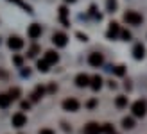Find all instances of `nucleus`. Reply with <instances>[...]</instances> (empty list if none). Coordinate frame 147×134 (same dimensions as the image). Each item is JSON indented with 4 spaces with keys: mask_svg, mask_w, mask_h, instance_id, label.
<instances>
[{
    "mask_svg": "<svg viewBox=\"0 0 147 134\" xmlns=\"http://www.w3.org/2000/svg\"><path fill=\"white\" fill-rule=\"evenodd\" d=\"M124 21H126L127 25H140L142 21H144V16L140 13H136V11H127V13H124Z\"/></svg>",
    "mask_w": 147,
    "mask_h": 134,
    "instance_id": "1",
    "label": "nucleus"
},
{
    "mask_svg": "<svg viewBox=\"0 0 147 134\" xmlns=\"http://www.w3.org/2000/svg\"><path fill=\"white\" fill-rule=\"evenodd\" d=\"M131 111H133L135 116L144 118V116L147 115V102H145V100H136L133 106H131Z\"/></svg>",
    "mask_w": 147,
    "mask_h": 134,
    "instance_id": "2",
    "label": "nucleus"
},
{
    "mask_svg": "<svg viewBox=\"0 0 147 134\" xmlns=\"http://www.w3.org/2000/svg\"><path fill=\"white\" fill-rule=\"evenodd\" d=\"M52 43L56 45V47H59V48L67 47V43H68L67 34H63V32H54V36H52Z\"/></svg>",
    "mask_w": 147,
    "mask_h": 134,
    "instance_id": "3",
    "label": "nucleus"
},
{
    "mask_svg": "<svg viewBox=\"0 0 147 134\" xmlns=\"http://www.w3.org/2000/svg\"><path fill=\"white\" fill-rule=\"evenodd\" d=\"M79 100L76 98H67V100H63V109L65 111H70V113H76V111H79Z\"/></svg>",
    "mask_w": 147,
    "mask_h": 134,
    "instance_id": "4",
    "label": "nucleus"
},
{
    "mask_svg": "<svg viewBox=\"0 0 147 134\" xmlns=\"http://www.w3.org/2000/svg\"><path fill=\"white\" fill-rule=\"evenodd\" d=\"M24 40L20 38V36H11L9 41H7V47H9L11 50H20V48H24Z\"/></svg>",
    "mask_w": 147,
    "mask_h": 134,
    "instance_id": "5",
    "label": "nucleus"
},
{
    "mask_svg": "<svg viewBox=\"0 0 147 134\" xmlns=\"http://www.w3.org/2000/svg\"><path fill=\"white\" fill-rule=\"evenodd\" d=\"M11 123H13V127H24V125H27V116L24 113H16V115H13L11 118Z\"/></svg>",
    "mask_w": 147,
    "mask_h": 134,
    "instance_id": "6",
    "label": "nucleus"
},
{
    "mask_svg": "<svg viewBox=\"0 0 147 134\" xmlns=\"http://www.w3.org/2000/svg\"><path fill=\"white\" fill-rule=\"evenodd\" d=\"M88 63L92 66H95V68H99V66L104 63V57H102V54H99V52H92L90 57H88Z\"/></svg>",
    "mask_w": 147,
    "mask_h": 134,
    "instance_id": "7",
    "label": "nucleus"
},
{
    "mask_svg": "<svg viewBox=\"0 0 147 134\" xmlns=\"http://www.w3.org/2000/svg\"><path fill=\"white\" fill-rule=\"evenodd\" d=\"M27 36L31 40H38L40 36H41V25H38V23H32L31 27L27 29Z\"/></svg>",
    "mask_w": 147,
    "mask_h": 134,
    "instance_id": "8",
    "label": "nucleus"
},
{
    "mask_svg": "<svg viewBox=\"0 0 147 134\" xmlns=\"http://www.w3.org/2000/svg\"><path fill=\"white\" fill-rule=\"evenodd\" d=\"M120 34V25L117 23V21H111V23H109V29H108V32H106V36L109 40H115L117 36Z\"/></svg>",
    "mask_w": 147,
    "mask_h": 134,
    "instance_id": "9",
    "label": "nucleus"
},
{
    "mask_svg": "<svg viewBox=\"0 0 147 134\" xmlns=\"http://www.w3.org/2000/svg\"><path fill=\"white\" fill-rule=\"evenodd\" d=\"M76 86H77V88H86V86H90V77H88L86 73H79V75L76 77Z\"/></svg>",
    "mask_w": 147,
    "mask_h": 134,
    "instance_id": "10",
    "label": "nucleus"
},
{
    "mask_svg": "<svg viewBox=\"0 0 147 134\" xmlns=\"http://www.w3.org/2000/svg\"><path fill=\"white\" fill-rule=\"evenodd\" d=\"M100 132H102V127H99V123L95 122L84 125V134H100Z\"/></svg>",
    "mask_w": 147,
    "mask_h": 134,
    "instance_id": "11",
    "label": "nucleus"
},
{
    "mask_svg": "<svg viewBox=\"0 0 147 134\" xmlns=\"http://www.w3.org/2000/svg\"><path fill=\"white\" fill-rule=\"evenodd\" d=\"M144 56H145V47H144L142 43H136L135 48H133V57L140 61V59H144Z\"/></svg>",
    "mask_w": 147,
    "mask_h": 134,
    "instance_id": "12",
    "label": "nucleus"
},
{
    "mask_svg": "<svg viewBox=\"0 0 147 134\" xmlns=\"http://www.w3.org/2000/svg\"><path fill=\"white\" fill-rule=\"evenodd\" d=\"M43 59H45L49 64H56L57 61H59V56H57L54 50H49V52H45V57Z\"/></svg>",
    "mask_w": 147,
    "mask_h": 134,
    "instance_id": "13",
    "label": "nucleus"
},
{
    "mask_svg": "<svg viewBox=\"0 0 147 134\" xmlns=\"http://www.w3.org/2000/svg\"><path fill=\"white\" fill-rule=\"evenodd\" d=\"M90 86H92V89H93V91H99V89H100V86H102V77H100V75H95V77H92V79H90Z\"/></svg>",
    "mask_w": 147,
    "mask_h": 134,
    "instance_id": "14",
    "label": "nucleus"
},
{
    "mask_svg": "<svg viewBox=\"0 0 147 134\" xmlns=\"http://www.w3.org/2000/svg\"><path fill=\"white\" fill-rule=\"evenodd\" d=\"M43 93H45V88H43V86H38V88L34 89V93L31 95V96H32V102H38L41 96H43Z\"/></svg>",
    "mask_w": 147,
    "mask_h": 134,
    "instance_id": "15",
    "label": "nucleus"
},
{
    "mask_svg": "<svg viewBox=\"0 0 147 134\" xmlns=\"http://www.w3.org/2000/svg\"><path fill=\"white\" fill-rule=\"evenodd\" d=\"M11 102H13V100H11L9 95H0V107H2V109H7Z\"/></svg>",
    "mask_w": 147,
    "mask_h": 134,
    "instance_id": "16",
    "label": "nucleus"
},
{
    "mask_svg": "<svg viewBox=\"0 0 147 134\" xmlns=\"http://www.w3.org/2000/svg\"><path fill=\"white\" fill-rule=\"evenodd\" d=\"M67 14H68V11H67V7H59V16H61V21H63V25L65 27H70V23H68V20H67Z\"/></svg>",
    "mask_w": 147,
    "mask_h": 134,
    "instance_id": "17",
    "label": "nucleus"
},
{
    "mask_svg": "<svg viewBox=\"0 0 147 134\" xmlns=\"http://www.w3.org/2000/svg\"><path fill=\"white\" fill-rule=\"evenodd\" d=\"M115 106L119 107V109H122V107H126V106H127V96H124V95H120V96H117V100H115Z\"/></svg>",
    "mask_w": 147,
    "mask_h": 134,
    "instance_id": "18",
    "label": "nucleus"
},
{
    "mask_svg": "<svg viewBox=\"0 0 147 134\" xmlns=\"http://www.w3.org/2000/svg\"><path fill=\"white\" fill-rule=\"evenodd\" d=\"M122 127H124V129H133V127H135V120H133L131 116H126V118L122 120Z\"/></svg>",
    "mask_w": 147,
    "mask_h": 134,
    "instance_id": "19",
    "label": "nucleus"
},
{
    "mask_svg": "<svg viewBox=\"0 0 147 134\" xmlns=\"http://www.w3.org/2000/svg\"><path fill=\"white\" fill-rule=\"evenodd\" d=\"M20 93H22V91H20V88H11L7 95L11 96V100H16V98H20Z\"/></svg>",
    "mask_w": 147,
    "mask_h": 134,
    "instance_id": "20",
    "label": "nucleus"
},
{
    "mask_svg": "<svg viewBox=\"0 0 147 134\" xmlns=\"http://www.w3.org/2000/svg\"><path fill=\"white\" fill-rule=\"evenodd\" d=\"M36 66H38V70H40V72H47L50 64L45 61V59H40V61H38V64H36Z\"/></svg>",
    "mask_w": 147,
    "mask_h": 134,
    "instance_id": "21",
    "label": "nucleus"
},
{
    "mask_svg": "<svg viewBox=\"0 0 147 134\" xmlns=\"http://www.w3.org/2000/svg\"><path fill=\"white\" fill-rule=\"evenodd\" d=\"M111 70H113V73H115V75H119V77H122L124 73H126V68H124L122 64H119V66H115V68H111Z\"/></svg>",
    "mask_w": 147,
    "mask_h": 134,
    "instance_id": "22",
    "label": "nucleus"
},
{
    "mask_svg": "<svg viewBox=\"0 0 147 134\" xmlns=\"http://www.w3.org/2000/svg\"><path fill=\"white\" fill-rule=\"evenodd\" d=\"M106 9L109 13H115V9H117V0H108V2H106Z\"/></svg>",
    "mask_w": 147,
    "mask_h": 134,
    "instance_id": "23",
    "label": "nucleus"
},
{
    "mask_svg": "<svg viewBox=\"0 0 147 134\" xmlns=\"http://www.w3.org/2000/svg\"><path fill=\"white\" fill-rule=\"evenodd\" d=\"M38 52H40V47H38V45H32V47L29 48L27 56H29V57H36V54H38Z\"/></svg>",
    "mask_w": 147,
    "mask_h": 134,
    "instance_id": "24",
    "label": "nucleus"
},
{
    "mask_svg": "<svg viewBox=\"0 0 147 134\" xmlns=\"http://www.w3.org/2000/svg\"><path fill=\"white\" fill-rule=\"evenodd\" d=\"M102 132H104V134H117V132H115V129H113L109 123H106L104 127H102Z\"/></svg>",
    "mask_w": 147,
    "mask_h": 134,
    "instance_id": "25",
    "label": "nucleus"
},
{
    "mask_svg": "<svg viewBox=\"0 0 147 134\" xmlns=\"http://www.w3.org/2000/svg\"><path fill=\"white\" fill-rule=\"evenodd\" d=\"M120 38H122L124 41H129V40H131V32H129V31H120Z\"/></svg>",
    "mask_w": 147,
    "mask_h": 134,
    "instance_id": "26",
    "label": "nucleus"
},
{
    "mask_svg": "<svg viewBox=\"0 0 147 134\" xmlns=\"http://www.w3.org/2000/svg\"><path fill=\"white\" fill-rule=\"evenodd\" d=\"M13 63L16 64V66H22V63H24V61H22V57H20V56H14V59H13Z\"/></svg>",
    "mask_w": 147,
    "mask_h": 134,
    "instance_id": "27",
    "label": "nucleus"
},
{
    "mask_svg": "<svg viewBox=\"0 0 147 134\" xmlns=\"http://www.w3.org/2000/svg\"><path fill=\"white\" fill-rule=\"evenodd\" d=\"M38 134H54V131H52V129H41Z\"/></svg>",
    "mask_w": 147,
    "mask_h": 134,
    "instance_id": "28",
    "label": "nucleus"
},
{
    "mask_svg": "<svg viewBox=\"0 0 147 134\" xmlns=\"http://www.w3.org/2000/svg\"><path fill=\"white\" fill-rule=\"evenodd\" d=\"M29 107H31V102H27V100L22 102V109H29Z\"/></svg>",
    "mask_w": 147,
    "mask_h": 134,
    "instance_id": "29",
    "label": "nucleus"
},
{
    "mask_svg": "<svg viewBox=\"0 0 147 134\" xmlns=\"http://www.w3.org/2000/svg\"><path fill=\"white\" fill-rule=\"evenodd\" d=\"M77 36H79V38L83 40V41H86V40H88V38H86V34H81V32H77Z\"/></svg>",
    "mask_w": 147,
    "mask_h": 134,
    "instance_id": "30",
    "label": "nucleus"
},
{
    "mask_svg": "<svg viewBox=\"0 0 147 134\" xmlns=\"http://www.w3.org/2000/svg\"><path fill=\"white\" fill-rule=\"evenodd\" d=\"M22 75H24V77L27 75V77H29V75H31V72H29V70H24V72H22Z\"/></svg>",
    "mask_w": 147,
    "mask_h": 134,
    "instance_id": "31",
    "label": "nucleus"
},
{
    "mask_svg": "<svg viewBox=\"0 0 147 134\" xmlns=\"http://www.w3.org/2000/svg\"><path fill=\"white\" fill-rule=\"evenodd\" d=\"M67 2H76V0H67Z\"/></svg>",
    "mask_w": 147,
    "mask_h": 134,
    "instance_id": "32",
    "label": "nucleus"
}]
</instances>
